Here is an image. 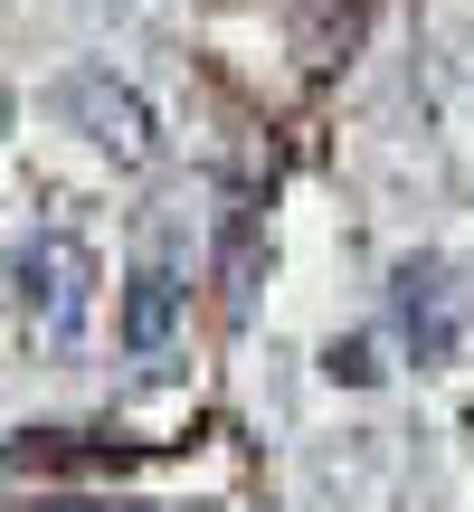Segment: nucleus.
<instances>
[{
    "mask_svg": "<svg viewBox=\"0 0 474 512\" xmlns=\"http://www.w3.org/2000/svg\"><path fill=\"white\" fill-rule=\"evenodd\" d=\"M48 114L86 152H105L114 171H152V162H162V114H152V95L133 86L124 67H105V57H86V67L57 76V86H48Z\"/></svg>",
    "mask_w": 474,
    "mask_h": 512,
    "instance_id": "1",
    "label": "nucleus"
},
{
    "mask_svg": "<svg viewBox=\"0 0 474 512\" xmlns=\"http://www.w3.org/2000/svg\"><path fill=\"white\" fill-rule=\"evenodd\" d=\"M10 304L19 323L38 332V342H86L95 332V304H105V266H95V247L76 238V228H38L29 247L10 256Z\"/></svg>",
    "mask_w": 474,
    "mask_h": 512,
    "instance_id": "2",
    "label": "nucleus"
},
{
    "mask_svg": "<svg viewBox=\"0 0 474 512\" xmlns=\"http://www.w3.org/2000/svg\"><path fill=\"white\" fill-rule=\"evenodd\" d=\"M389 304H399V342H408V361H418V370H446L474 342V285L446 266V256H399Z\"/></svg>",
    "mask_w": 474,
    "mask_h": 512,
    "instance_id": "3",
    "label": "nucleus"
},
{
    "mask_svg": "<svg viewBox=\"0 0 474 512\" xmlns=\"http://www.w3.org/2000/svg\"><path fill=\"white\" fill-rule=\"evenodd\" d=\"M181 313H190V275H181V256H171V247H152L143 266L124 275V304H114V342H124V351H171Z\"/></svg>",
    "mask_w": 474,
    "mask_h": 512,
    "instance_id": "4",
    "label": "nucleus"
},
{
    "mask_svg": "<svg viewBox=\"0 0 474 512\" xmlns=\"http://www.w3.org/2000/svg\"><path fill=\"white\" fill-rule=\"evenodd\" d=\"M323 370H332V380H351V389H370V380H380V342H370V332H351V342L323 351Z\"/></svg>",
    "mask_w": 474,
    "mask_h": 512,
    "instance_id": "5",
    "label": "nucleus"
},
{
    "mask_svg": "<svg viewBox=\"0 0 474 512\" xmlns=\"http://www.w3.org/2000/svg\"><path fill=\"white\" fill-rule=\"evenodd\" d=\"M465 105H474V76H465Z\"/></svg>",
    "mask_w": 474,
    "mask_h": 512,
    "instance_id": "6",
    "label": "nucleus"
}]
</instances>
